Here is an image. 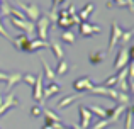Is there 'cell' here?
<instances>
[{
  "label": "cell",
  "instance_id": "cell-1",
  "mask_svg": "<svg viewBox=\"0 0 134 129\" xmlns=\"http://www.w3.org/2000/svg\"><path fill=\"white\" fill-rule=\"evenodd\" d=\"M17 7L29 19V22H37V19L41 17V7L37 3H24L20 0H17Z\"/></svg>",
  "mask_w": 134,
  "mask_h": 129
},
{
  "label": "cell",
  "instance_id": "cell-2",
  "mask_svg": "<svg viewBox=\"0 0 134 129\" xmlns=\"http://www.w3.org/2000/svg\"><path fill=\"white\" fill-rule=\"evenodd\" d=\"M78 32L82 34L83 37H90V36H93V34H100L102 27L95 26V24H90L88 20H83V22L78 24Z\"/></svg>",
  "mask_w": 134,
  "mask_h": 129
},
{
  "label": "cell",
  "instance_id": "cell-3",
  "mask_svg": "<svg viewBox=\"0 0 134 129\" xmlns=\"http://www.w3.org/2000/svg\"><path fill=\"white\" fill-rule=\"evenodd\" d=\"M49 20H48V17H39L37 19V22L34 24V29H36V32H37V39H41V41H46L48 39V29H49Z\"/></svg>",
  "mask_w": 134,
  "mask_h": 129
},
{
  "label": "cell",
  "instance_id": "cell-4",
  "mask_svg": "<svg viewBox=\"0 0 134 129\" xmlns=\"http://www.w3.org/2000/svg\"><path fill=\"white\" fill-rule=\"evenodd\" d=\"M92 87H93V82L88 78V76H80L73 82V90L76 93H85V92H90Z\"/></svg>",
  "mask_w": 134,
  "mask_h": 129
},
{
  "label": "cell",
  "instance_id": "cell-5",
  "mask_svg": "<svg viewBox=\"0 0 134 129\" xmlns=\"http://www.w3.org/2000/svg\"><path fill=\"white\" fill-rule=\"evenodd\" d=\"M126 109H127V107H126V105H121V104H117L114 109H107V121L110 124L119 122V121H121V117H122V114L126 112Z\"/></svg>",
  "mask_w": 134,
  "mask_h": 129
},
{
  "label": "cell",
  "instance_id": "cell-6",
  "mask_svg": "<svg viewBox=\"0 0 134 129\" xmlns=\"http://www.w3.org/2000/svg\"><path fill=\"white\" fill-rule=\"evenodd\" d=\"M129 61H131V60H129V56H127V46H126V48H122V46H121V49H119L117 56H115V61H114V68H115V71H119V70L126 68Z\"/></svg>",
  "mask_w": 134,
  "mask_h": 129
},
{
  "label": "cell",
  "instance_id": "cell-7",
  "mask_svg": "<svg viewBox=\"0 0 134 129\" xmlns=\"http://www.w3.org/2000/svg\"><path fill=\"white\" fill-rule=\"evenodd\" d=\"M78 114H80V124H78V126L82 129H90L92 119H93V116L90 114V110L87 109L85 105H80L78 107Z\"/></svg>",
  "mask_w": 134,
  "mask_h": 129
},
{
  "label": "cell",
  "instance_id": "cell-8",
  "mask_svg": "<svg viewBox=\"0 0 134 129\" xmlns=\"http://www.w3.org/2000/svg\"><path fill=\"white\" fill-rule=\"evenodd\" d=\"M88 93L109 97V99H112V100H115V97H117V90H115V88H107V87H104V85H93Z\"/></svg>",
  "mask_w": 134,
  "mask_h": 129
},
{
  "label": "cell",
  "instance_id": "cell-9",
  "mask_svg": "<svg viewBox=\"0 0 134 129\" xmlns=\"http://www.w3.org/2000/svg\"><path fill=\"white\" fill-rule=\"evenodd\" d=\"M122 36V29L117 26V22L110 24V39H109V49H114L119 44V39Z\"/></svg>",
  "mask_w": 134,
  "mask_h": 129
},
{
  "label": "cell",
  "instance_id": "cell-10",
  "mask_svg": "<svg viewBox=\"0 0 134 129\" xmlns=\"http://www.w3.org/2000/svg\"><path fill=\"white\" fill-rule=\"evenodd\" d=\"M17 105H19V100L15 99L14 92H9V93H7V97L3 99L2 105H0V117H3V114H5L10 107H17Z\"/></svg>",
  "mask_w": 134,
  "mask_h": 129
},
{
  "label": "cell",
  "instance_id": "cell-11",
  "mask_svg": "<svg viewBox=\"0 0 134 129\" xmlns=\"http://www.w3.org/2000/svg\"><path fill=\"white\" fill-rule=\"evenodd\" d=\"M43 78H44L43 73L36 75V82H34V85H32V97L37 102V105L41 104V99H43Z\"/></svg>",
  "mask_w": 134,
  "mask_h": 129
},
{
  "label": "cell",
  "instance_id": "cell-12",
  "mask_svg": "<svg viewBox=\"0 0 134 129\" xmlns=\"http://www.w3.org/2000/svg\"><path fill=\"white\" fill-rule=\"evenodd\" d=\"M61 92V87L58 85V83H54V82H51L46 88H43V99H41V104L39 105H43V104H46V100H49L53 95H56V93H59Z\"/></svg>",
  "mask_w": 134,
  "mask_h": 129
},
{
  "label": "cell",
  "instance_id": "cell-13",
  "mask_svg": "<svg viewBox=\"0 0 134 129\" xmlns=\"http://www.w3.org/2000/svg\"><path fill=\"white\" fill-rule=\"evenodd\" d=\"M29 36L27 34H19V36H15L10 43H14V46H15V49H19V51H27V46H29Z\"/></svg>",
  "mask_w": 134,
  "mask_h": 129
},
{
  "label": "cell",
  "instance_id": "cell-14",
  "mask_svg": "<svg viewBox=\"0 0 134 129\" xmlns=\"http://www.w3.org/2000/svg\"><path fill=\"white\" fill-rule=\"evenodd\" d=\"M48 44H49V49H51V53L54 54V58H56L58 61L65 58V49H63V46L58 43V41L51 39V41H48Z\"/></svg>",
  "mask_w": 134,
  "mask_h": 129
},
{
  "label": "cell",
  "instance_id": "cell-15",
  "mask_svg": "<svg viewBox=\"0 0 134 129\" xmlns=\"http://www.w3.org/2000/svg\"><path fill=\"white\" fill-rule=\"evenodd\" d=\"M20 82H22V73H9V76L5 80V88L9 92H12V88H15V85Z\"/></svg>",
  "mask_w": 134,
  "mask_h": 129
},
{
  "label": "cell",
  "instance_id": "cell-16",
  "mask_svg": "<svg viewBox=\"0 0 134 129\" xmlns=\"http://www.w3.org/2000/svg\"><path fill=\"white\" fill-rule=\"evenodd\" d=\"M43 48H49L48 41H41V39H31L29 46H27V53H36V51H41Z\"/></svg>",
  "mask_w": 134,
  "mask_h": 129
},
{
  "label": "cell",
  "instance_id": "cell-17",
  "mask_svg": "<svg viewBox=\"0 0 134 129\" xmlns=\"http://www.w3.org/2000/svg\"><path fill=\"white\" fill-rule=\"evenodd\" d=\"M78 99V95L76 93H71V95H66V97H61V99L58 100V104H56V107L58 109H65V107H68V105H71L75 100Z\"/></svg>",
  "mask_w": 134,
  "mask_h": 129
},
{
  "label": "cell",
  "instance_id": "cell-18",
  "mask_svg": "<svg viewBox=\"0 0 134 129\" xmlns=\"http://www.w3.org/2000/svg\"><path fill=\"white\" fill-rule=\"evenodd\" d=\"M87 109L90 110L92 116H97L98 119H107V109H104V107H100V105H90V107H87Z\"/></svg>",
  "mask_w": 134,
  "mask_h": 129
},
{
  "label": "cell",
  "instance_id": "cell-19",
  "mask_svg": "<svg viewBox=\"0 0 134 129\" xmlns=\"http://www.w3.org/2000/svg\"><path fill=\"white\" fill-rule=\"evenodd\" d=\"M132 36H134V29H127V31L122 29V36H121V39H119V44H121L122 48H126L129 44V41L132 39Z\"/></svg>",
  "mask_w": 134,
  "mask_h": 129
},
{
  "label": "cell",
  "instance_id": "cell-20",
  "mask_svg": "<svg viewBox=\"0 0 134 129\" xmlns=\"http://www.w3.org/2000/svg\"><path fill=\"white\" fill-rule=\"evenodd\" d=\"M70 70V63L63 58V60H59L58 61V68H56V71H54V75H58V76H63V75H66V71Z\"/></svg>",
  "mask_w": 134,
  "mask_h": 129
},
{
  "label": "cell",
  "instance_id": "cell-21",
  "mask_svg": "<svg viewBox=\"0 0 134 129\" xmlns=\"http://www.w3.org/2000/svg\"><path fill=\"white\" fill-rule=\"evenodd\" d=\"M41 65H43V76H46L48 80H51V82H53V78H54L56 75H54V71L51 70V66L44 61V58H41Z\"/></svg>",
  "mask_w": 134,
  "mask_h": 129
},
{
  "label": "cell",
  "instance_id": "cell-22",
  "mask_svg": "<svg viewBox=\"0 0 134 129\" xmlns=\"http://www.w3.org/2000/svg\"><path fill=\"white\" fill-rule=\"evenodd\" d=\"M104 61V53L102 51H95V53H90L88 54V63L90 65H98Z\"/></svg>",
  "mask_w": 134,
  "mask_h": 129
},
{
  "label": "cell",
  "instance_id": "cell-23",
  "mask_svg": "<svg viewBox=\"0 0 134 129\" xmlns=\"http://www.w3.org/2000/svg\"><path fill=\"white\" fill-rule=\"evenodd\" d=\"M115 102L121 104V105H131V95L129 93H122V92H117V97H115Z\"/></svg>",
  "mask_w": 134,
  "mask_h": 129
},
{
  "label": "cell",
  "instance_id": "cell-24",
  "mask_svg": "<svg viewBox=\"0 0 134 129\" xmlns=\"http://www.w3.org/2000/svg\"><path fill=\"white\" fill-rule=\"evenodd\" d=\"M56 26H59L63 31H70V27L73 26V22H71V19H70V17H58Z\"/></svg>",
  "mask_w": 134,
  "mask_h": 129
},
{
  "label": "cell",
  "instance_id": "cell-25",
  "mask_svg": "<svg viewBox=\"0 0 134 129\" xmlns=\"http://www.w3.org/2000/svg\"><path fill=\"white\" fill-rule=\"evenodd\" d=\"M93 3H87V5L85 7H83V9L82 10H80V22H83V20H87V19H88V15H90V12H92V10H93Z\"/></svg>",
  "mask_w": 134,
  "mask_h": 129
},
{
  "label": "cell",
  "instance_id": "cell-26",
  "mask_svg": "<svg viewBox=\"0 0 134 129\" xmlns=\"http://www.w3.org/2000/svg\"><path fill=\"white\" fill-rule=\"evenodd\" d=\"M61 41L66 43V44H75L76 37H75V34H73L71 31H63L61 32Z\"/></svg>",
  "mask_w": 134,
  "mask_h": 129
},
{
  "label": "cell",
  "instance_id": "cell-27",
  "mask_svg": "<svg viewBox=\"0 0 134 129\" xmlns=\"http://www.w3.org/2000/svg\"><path fill=\"white\" fill-rule=\"evenodd\" d=\"M131 124H132V107L127 105V109H126V122H124V129H131Z\"/></svg>",
  "mask_w": 134,
  "mask_h": 129
},
{
  "label": "cell",
  "instance_id": "cell-28",
  "mask_svg": "<svg viewBox=\"0 0 134 129\" xmlns=\"http://www.w3.org/2000/svg\"><path fill=\"white\" fill-rule=\"evenodd\" d=\"M10 9H12V5H10V3H7L5 0H2V2H0V17L10 15Z\"/></svg>",
  "mask_w": 134,
  "mask_h": 129
},
{
  "label": "cell",
  "instance_id": "cell-29",
  "mask_svg": "<svg viewBox=\"0 0 134 129\" xmlns=\"http://www.w3.org/2000/svg\"><path fill=\"white\" fill-rule=\"evenodd\" d=\"M9 17H14V19H19V20H27L26 15H24L19 9H15V7H12V9H10V15Z\"/></svg>",
  "mask_w": 134,
  "mask_h": 129
},
{
  "label": "cell",
  "instance_id": "cell-30",
  "mask_svg": "<svg viewBox=\"0 0 134 129\" xmlns=\"http://www.w3.org/2000/svg\"><path fill=\"white\" fill-rule=\"evenodd\" d=\"M109 126H110V122H109L107 119H100L98 122L92 124V126H90V129H107Z\"/></svg>",
  "mask_w": 134,
  "mask_h": 129
},
{
  "label": "cell",
  "instance_id": "cell-31",
  "mask_svg": "<svg viewBox=\"0 0 134 129\" xmlns=\"http://www.w3.org/2000/svg\"><path fill=\"white\" fill-rule=\"evenodd\" d=\"M115 83H117V76H115V75H112V76H109L107 80H104V83H102V85H104V87H107V88H114V87H115Z\"/></svg>",
  "mask_w": 134,
  "mask_h": 129
},
{
  "label": "cell",
  "instance_id": "cell-32",
  "mask_svg": "<svg viewBox=\"0 0 134 129\" xmlns=\"http://www.w3.org/2000/svg\"><path fill=\"white\" fill-rule=\"evenodd\" d=\"M31 116H32V117L43 116V107H41V105H32V107H31Z\"/></svg>",
  "mask_w": 134,
  "mask_h": 129
},
{
  "label": "cell",
  "instance_id": "cell-33",
  "mask_svg": "<svg viewBox=\"0 0 134 129\" xmlns=\"http://www.w3.org/2000/svg\"><path fill=\"white\" fill-rule=\"evenodd\" d=\"M22 82H26L29 87H32L34 82H36V75H29V73H27V75H22Z\"/></svg>",
  "mask_w": 134,
  "mask_h": 129
},
{
  "label": "cell",
  "instance_id": "cell-34",
  "mask_svg": "<svg viewBox=\"0 0 134 129\" xmlns=\"http://www.w3.org/2000/svg\"><path fill=\"white\" fill-rule=\"evenodd\" d=\"M115 76H117V82H122V80H126V76H127V66H126V68H122Z\"/></svg>",
  "mask_w": 134,
  "mask_h": 129
},
{
  "label": "cell",
  "instance_id": "cell-35",
  "mask_svg": "<svg viewBox=\"0 0 134 129\" xmlns=\"http://www.w3.org/2000/svg\"><path fill=\"white\" fill-rule=\"evenodd\" d=\"M0 36H3L5 39H9V41H12V37L7 34V31H5V27H3V24H2V19H0Z\"/></svg>",
  "mask_w": 134,
  "mask_h": 129
},
{
  "label": "cell",
  "instance_id": "cell-36",
  "mask_svg": "<svg viewBox=\"0 0 134 129\" xmlns=\"http://www.w3.org/2000/svg\"><path fill=\"white\" fill-rule=\"evenodd\" d=\"M63 2H65V0H51V9L53 10H58V7L61 5Z\"/></svg>",
  "mask_w": 134,
  "mask_h": 129
},
{
  "label": "cell",
  "instance_id": "cell-37",
  "mask_svg": "<svg viewBox=\"0 0 134 129\" xmlns=\"http://www.w3.org/2000/svg\"><path fill=\"white\" fill-rule=\"evenodd\" d=\"M112 3H114V5H117V7H126V0H110Z\"/></svg>",
  "mask_w": 134,
  "mask_h": 129
},
{
  "label": "cell",
  "instance_id": "cell-38",
  "mask_svg": "<svg viewBox=\"0 0 134 129\" xmlns=\"http://www.w3.org/2000/svg\"><path fill=\"white\" fill-rule=\"evenodd\" d=\"M126 7H129V10L134 12V3H132V0H126Z\"/></svg>",
  "mask_w": 134,
  "mask_h": 129
},
{
  "label": "cell",
  "instance_id": "cell-39",
  "mask_svg": "<svg viewBox=\"0 0 134 129\" xmlns=\"http://www.w3.org/2000/svg\"><path fill=\"white\" fill-rule=\"evenodd\" d=\"M7 76H9V73L0 71V82H5V80H7Z\"/></svg>",
  "mask_w": 134,
  "mask_h": 129
},
{
  "label": "cell",
  "instance_id": "cell-40",
  "mask_svg": "<svg viewBox=\"0 0 134 129\" xmlns=\"http://www.w3.org/2000/svg\"><path fill=\"white\" fill-rule=\"evenodd\" d=\"M112 5H114L112 2H107V3H105V7H107V9H112Z\"/></svg>",
  "mask_w": 134,
  "mask_h": 129
},
{
  "label": "cell",
  "instance_id": "cell-41",
  "mask_svg": "<svg viewBox=\"0 0 134 129\" xmlns=\"http://www.w3.org/2000/svg\"><path fill=\"white\" fill-rule=\"evenodd\" d=\"M71 129H82V127H80L78 124H73V126H71Z\"/></svg>",
  "mask_w": 134,
  "mask_h": 129
},
{
  "label": "cell",
  "instance_id": "cell-42",
  "mask_svg": "<svg viewBox=\"0 0 134 129\" xmlns=\"http://www.w3.org/2000/svg\"><path fill=\"white\" fill-rule=\"evenodd\" d=\"M43 129H53V127L49 126V124H44V126H43Z\"/></svg>",
  "mask_w": 134,
  "mask_h": 129
},
{
  "label": "cell",
  "instance_id": "cell-43",
  "mask_svg": "<svg viewBox=\"0 0 134 129\" xmlns=\"http://www.w3.org/2000/svg\"><path fill=\"white\" fill-rule=\"evenodd\" d=\"M2 102H3V97H2V95H0V105H2Z\"/></svg>",
  "mask_w": 134,
  "mask_h": 129
}]
</instances>
